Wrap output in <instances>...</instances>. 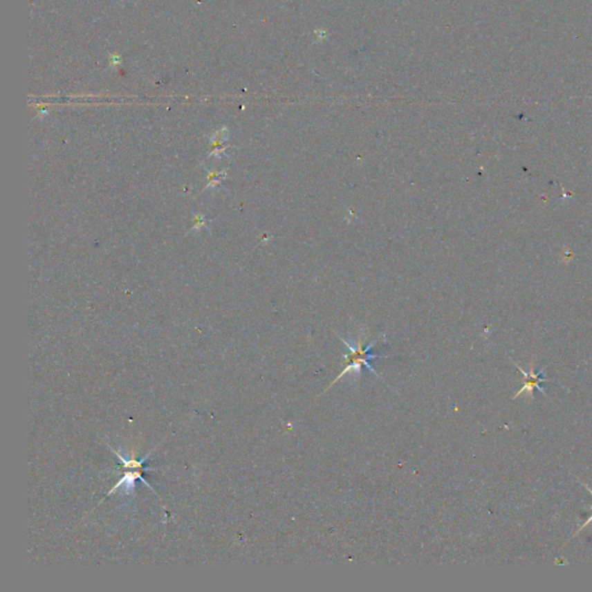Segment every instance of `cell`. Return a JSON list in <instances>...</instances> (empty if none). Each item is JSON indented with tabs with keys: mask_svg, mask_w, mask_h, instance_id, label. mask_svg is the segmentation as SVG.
I'll return each instance as SVG.
<instances>
[{
	"mask_svg": "<svg viewBox=\"0 0 592 592\" xmlns=\"http://www.w3.org/2000/svg\"><path fill=\"white\" fill-rule=\"evenodd\" d=\"M342 342L345 344L346 347L351 351L349 354H346L345 359L349 364L346 366L345 369L342 370V374L338 375V378H335V381L332 382L331 385H329V388H331L332 385H335V382L340 380V378L344 376L345 374H349L351 371H354V373H358L359 374L360 371H361V367L364 366L366 368L373 373V374H376V371H375L374 368L371 367L370 362L373 361V360L380 359V358H385L383 354H376V353L371 352V349L375 346V342H371L370 345L366 346V347H363L362 338L360 337L358 339V342H356L355 345H352V344H349V342H346L344 339L342 338ZM328 388V389H329Z\"/></svg>",
	"mask_w": 592,
	"mask_h": 592,
	"instance_id": "6da1fadb",
	"label": "cell"
},
{
	"mask_svg": "<svg viewBox=\"0 0 592 592\" xmlns=\"http://www.w3.org/2000/svg\"><path fill=\"white\" fill-rule=\"evenodd\" d=\"M514 364L517 367V369L519 370V371L522 373L523 376H524V385H523V388L521 389V390H518L517 394L514 396V399L517 398L518 396H521L522 394L526 392V395L529 396L530 399L533 400V399L535 398V396H533L535 390H539L540 392H543L544 395L546 396V391L540 387V383H542V382L551 381L548 378H545L542 376V375H543L544 370H545V367H543L538 373H536V371H535V367H533V361H531V363H530L529 373H526V370H523L521 367L518 366L517 363L514 362Z\"/></svg>",
	"mask_w": 592,
	"mask_h": 592,
	"instance_id": "7a4b0ae2",
	"label": "cell"
},
{
	"mask_svg": "<svg viewBox=\"0 0 592 592\" xmlns=\"http://www.w3.org/2000/svg\"><path fill=\"white\" fill-rule=\"evenodd\" d=\"M137 479H140L142 483H146V485L153 490L152 487L149 486L148 483H146L144 478L141 477L140 472H127L124 474L123 478L117 483V485L113 486V490H110L108 495H111V494L115 493L120 487H123V490H125V493H130L131 490H134V486H136V480Z\"/></svg>",
	"mask_w": 592,
	"mask_h": 592,
	"instance_id": "3957f363",
	"label": "cell"
},
{
	"mask_svg": "<svg viewBox=\"0 0 592 592\" xmlns=\"http://www.w3.org/2000/svg\"><path fill=\"white\" fill-rule=\"evenodd\" d=\"M115 454H116L117 457L120 459V462L123 463L124 468H127V469H134V468H137V469L145 470V471H147V469H144V466H142V463L147 459L148 456H146L145 459H141L140 462H138L136 459H131V461H127V459H124L122 456L118 454V452H115L113 449H111Z\"/></svg>",
	"mask_w": 592,
	"mask_h": 592,
	"instance_id": "277c9868",
	"label": "cell"
},
{
	"mask_svg": "<svg viewBox=\"0 0 592 592\" xmlns=\"http://www.w3.org/2000/svg\"><path fill=\"white\" fill-rule=\"evenodd\" d=\"M580 483H581L582 485H583V486H584L585 488H586V490H589V493L591 494V495H592V490H590V488H589V487L586 486V485H585V483H583V481H581V480H580ZM591 508H592V506H591ZM591 523H592V515H591V516H590V517L588 518V521H586V522H585L584 524H583V526H582L581 528H580V529H578L577 531H576V533H574V536H573V537L577 536L578 533H581L582 530H584L585 528H586V526H588L589 524H591Z\"/></svg>",
	"mask_w": 592,
	"mask_h": 592,
	"instance_id": "5b68a950",
	"label": "cell"
},
{
	"mask_svg": "<svg viewBox=\"0 0 592 592\" xmlns=\"http://www.w3.org/2000/svg\"><path fill=\"white\" fill-rule=\"evenodd\" d=\"M120 62H122V59H120V57L117 56V55H115V56H111V64H113V65H118Z\"/></svg>",
	"mask_w": 592,
	"mask_h": 592,
	"instance_id": "8992f818",
	"label": "cell"
}]
</instances>
